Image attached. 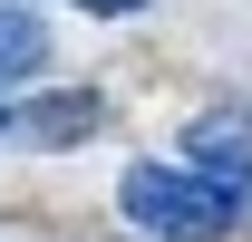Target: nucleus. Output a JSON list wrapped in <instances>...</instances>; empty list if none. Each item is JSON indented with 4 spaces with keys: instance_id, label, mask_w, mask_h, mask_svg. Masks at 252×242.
<instances>
[{
    "instance_id": "f257e3e1",
    "label": "nucleus",
    "mask_w": 252,
    "mask_h": 242,
    "mask_svg": "<svg viewBox=\"0 0 252 242\" xmlns=\"http://www.w3.org/2000/svg\"><path fill=\"white\" fill-rule=\"evenodd\" d=\"M117 204H126L136 233H156V242H223L233 223H243V204L214 194L204 175H185V165H126Z\"/></svg>"
},
{
    "instance_id": "f03ea898",
    "label": "nucleus",
    "mask_w": 252,
    "mask_h": 242,
    "mask_svg": "<svg viewBox=\"0 0 252 242\" xmlns=\"http://www.w3.org/2000/svg\"><path fill=\"white\" fill-rule=\"evenodd\" d=\"M185 175H204L214 194H233V204L252 213V117L243 107H204V117L185 126Z\"/></svg>"
},
{
    "instance_id": "7ed1b4c3",
    "label": "nucleus",
    "mask_w": 252,
    "mask_h": 242,
    "mask_svg": "<svg viewBox=\"0 0 252 242\" xmlns=\"http://www.w3.org/2000/svg\"><path fill=\"white\" fill-rule=\"evenodd\" d=\"M97 126H107V97H88V88H59V97H39V107H10V136L20 146H88Z\"/></svg>"
},
{
    "instance_id": "20e7f679",
    "label": "nucleus",
    "mask_w": 252,
    "mask_h": 242,
    "mask_svg": "<svg viewBox=\"0 0 252 242\" xmlns=\"http://www.w3.org/2000/svg\"><path fill=\"white\" fill-rule=\"evenodd\" d=\"M39 68H49V30H39V10L0 0V88H20V78H39Z\"/></svg>"
},
{
    "instance_id": "39448f33",
    "label": "nucleus",
    "mask_w": 252,
    "mask_h": 242,
    "mask_svg": "<svg viewBox=\"0 0 252 242\" xmlns=\"http://www.w3.org/2000/svg\"><path fill=\"white\" fill-rule=\"evenodd\" d=\"M88 20H126V10H146V0H78Z\"/></svg>"
},
{
    "instance_id": "423d86ee",
    "label": "nucleus",
    "mask_w": 252,
    "mask_h": 242,
    "mask_svg": "<svg viewBox=\"0 0 252 242\" xmlns=\"http://www.w3.org/2000/svg\"><path fill=\"white\" fill-rule=\"evenodd\" d=\"M0 136H10V107H0Z\"/></svg>"
}]
</instances>
